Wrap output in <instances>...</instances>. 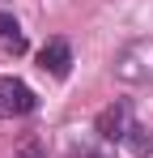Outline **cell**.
<instances>
[{
    "instance_id": "cell-1",
    "label": "cell",
    "mask_w": 153,
    "mask_h": 158,
    "mask_svg": "<svg viewBox=\"0 0 153 158\" xmlns=\"http://www.w3.org/2000/svg\"><path fill=\"white\" fill-rule=\"evenodd\" d=\"M111 73L124 85H153V34L124 43L111 60Z\"/></svg>"
},
{
    "instance_id": "cell-2",
    "label": "cell",
    "mask_w": 153,
    "mask_h": 158,
    "mask_svg": "<svg viewBox=\"0 0 153 158\" xmlns=\"http://www.w3.org/2000/svg\"><path fill=\"white\" fill-rule=\"evenodd\" d=\"M132 107L119 98V103H111V107H102L98 111V120H94V132H98V141L102 145H124V137L132 132Z\"/></svg>"
},
{
    "instance_id": "cell-3",
    "label": "cell",
    "mask_w": 153,
    "mask_h": 158,
    "mask_svg": "<svg viewBox=\"0 0 153 158\" xmlns=\"http://www.w3.org/2000/svg\"><path fill=\"white\" fill-rule=\"evenodd\" d=\"M34 107H38V94H34L22 77H0V120L30 115Z\"/></svg>"
},
{
    "instance_id": "cell-4",
    "label": "cell",
    "mask_w": 153,
    "mask_h": 158,
    "mask_svg": "<svg viewBox=\"0 0 153 158\" xmlns=\"http://www.w3.org/2000/svg\"><path fill=\"white\" fill-rule=\"evenodd\" d=\"M38 69L64 81L68 69H73V43H68V39H47V43L38 47Z\"/></svg>"
},
{
    "instance_id": "cell-5",
    "label": "cell",
    "mask_w": 153,
    "mask_h": 158,
    "mask_svg": "<svg viewBox=\"0 0 153 158\" xmlns=\"http://www.w3.org/2000/svg\"><path fill=\"white\" fill-rule=\"evenodd\" d=\"M0 43H4V52H13V56L26 52V34H22L13 13H0Z\"/></svg>"
},
{
    "instance_id": "cell-6",
    "label": "cell",
    "mask_w": 153,
    "mask_h": 158,
    "mask_svg": "<svg viewBox=\"0 0 153 158\" xmlns=\"http://www.w3.org/2000/svg\"><path fill=\"white\" fill-rule=\"evenodd\" d=\"M124 150H128L132 158H149V154H153V132L145 128V124H132V132L124 137Z\"/></svg>"
},
{
    "instance_id": "cell-7",
    "label": "cell",
    "mask_w": 153,
    "mask_h": 158,
    "mask_svg": "<svg viewBox=\"0 0 153 158\" xmlns=\"http://www.w3.org/2000/svg\"><path fill=\"white\" fill-rule=\"evenodd\" d=\"M68 158H106V150L102 145H89V141H81V145H73V154Z\"/></svg>"
},
{
    "instance_id": "cell-8",
    "label": "cell",
    "mask_w": 153,
    "mask_h": 158,
    "mask_svg": "<svg viewBox=\"0 0 153 158\" xmlns=\"http://www.w3.org/2000/svg\"><path fill=\"white\" fill-rule=\"evenodd\" d=\"M13 158H47V150H43L38 141H26V145H22V150H17Z\"/></svg>"
}]
</instances>
